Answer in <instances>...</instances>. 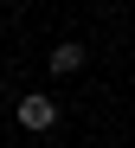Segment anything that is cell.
Listing matches in <instances>:
<instances>
[{"mask_svg": "<svg viewBox=\"0 0 135 148\" xmlns=\"http://www.w3.org/2000/svg\"><path fill=\"white\" fill-rule=\"evenodd\" d=\"M51 122H58V103H51V97H19V129H51Z\"/></svg>", "mask_w": 135, "mask_h": 148, "instance_id": "6da1fadb", "label": "cell"}, {"mask_svg": "<svg viewBox=\"0 0 135 148\" xmlns=\"http://www.w3.org/2000/svg\"><path fill=\"white\" fill-rule=\"evenodd\" d=\"M77 64H84V45H51V71L58 77H71Z\"/></svg>", "mask_w": 135, "mask_h": 148, "instance_id": "7a4b0ae2", "label": "cell"}]
</instances>
